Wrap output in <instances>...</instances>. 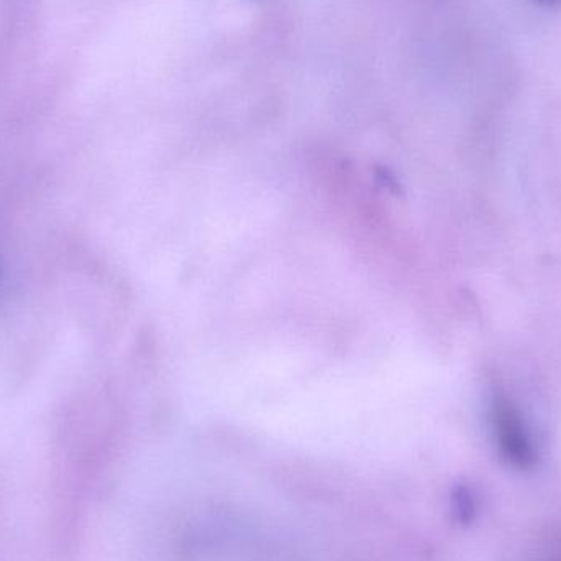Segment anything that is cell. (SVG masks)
I'll list each match as a JSON object with an SVG mask.
<instances>
[{
    "mask_svg": "<svg viewBox=\"0 0 561 561\" xmlns=\"http://www.w3.org/2000/svg\"><path fill=\"white\" fill-rule=\"evenodd\" d=\"M488 419L491 435L503 460L517 470H534L539 461V454L526 419L513 399L503 392H496L491 399Z\"/></svg>",
    "mask_w": 561,
    "mask_h": 561,
    "instance_id": "obj_1",
    "label": "cell"
},
{
    "mask_svg": "<svg viewBox=\"0 0 561 561\" xmlns=\"http://www.w3.org/2000/svg\"><path fill=\"white\" fill-rule=\"evenodd\" d=\"M542 2H556V0H542Z\"/></svg>",
    "mask_w": 561,
    "mask_h": 561,
    "instance_id": "obj_2",
    "label": "cell"
}]
</instances>
